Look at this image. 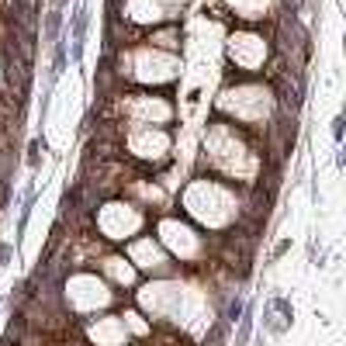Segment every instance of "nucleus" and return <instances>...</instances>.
<instances>
[{"label":"nucleus","instance_id":"obj_1","mask_svg":"<svg viewBox=\"0 0 346 346\" xmlns=\"http://www.w3.org/2000/svg\"><path fill=\"white\" fill-rule=\"evenodd\" d=\"M239 312H243V301H239V298H235V301H232V305H229V319H232V322H235V319H239Z\"/></svg>","mask_w":346,"mask_h":346},{"label":"nucleus","instance_id":"obj_2","mask_svg":"<svg viewBox=\"0 0 346 346\" xmlns=\"http://www.w3.org/2000/svg\"><path fill=\"white\" fill-rule=\"evenodd\" d=\"M343 125H346V118H336V121H332V135H336V139H343Z\"/></svg>","mask_w":346,"mask_h":346},{"label":"nucleus","instance_id":"obj_3","mask_svg":"<svg viewBox=\"0 0 346 346\" xmlns=\"http://www.w3.org/2000/svg\"><path fill=\"white\" fill-rule=\"evenodd\" d=\"M7 256H11V246H0V267L7 263Z\"/></svg>","mask_w":346,"mask_h":346}]
</instances>
